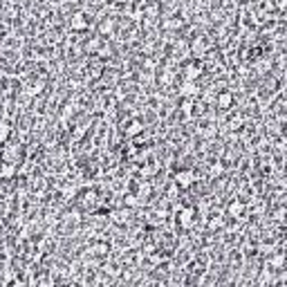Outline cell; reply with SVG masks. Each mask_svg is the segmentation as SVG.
<instances>
[{"mask_svg":"<svg viewBox=\"0 0 287 287\" xmlns=\"http://www.w3.org/2000/svg\"><path fill=\"white\" fill-rule=\"evenodd\" d=\"M216 106L222 112L231 110V106H233V92H231V90H222V92H218L216 94Z\"/></svg>","mask_w":287,"mask_h":287,"instance_id":"6da1fadb","label":"cell"},{"mask_svg":"<svg viewBox=\"0 0 287 287\" xmlns=\"http://www.w3.org/2000/svg\"><path fill=\"white\" fill-rule=\"evenodd\" d=\"M245 202L243 200H233L231 204L227 206V211H229V216H233V218H238V220H243V216H245Z\"/></svg>","mask_w":287,"mask_h":287,"instance_id":"7a4b0ae2","label":"cell"}]
</instances>
